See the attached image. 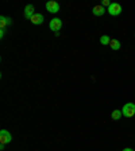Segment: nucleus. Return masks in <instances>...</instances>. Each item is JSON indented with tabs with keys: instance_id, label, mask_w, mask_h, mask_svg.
<instances>
[{
	"instance_id": "obj_14",
	"label": "nucleus",
	"mask_w": 135,
	"mask_h": 151,
	"mask_svg": "<svg viewBox=\"0 0 135 151\" xmlns=\"http://www.w3.org/2000/svg\"><path fill=\"white\" fill-rule=\"evenodd\" d=\"M4 34H6V28H1V30H0V38H3Z\"/></svg>"
},
{
	"instance_id": "obj_15",
	"label": "nucleus",
	"mask_w": 135,
	"mask_h": 151,
	"mask_svg": "<svg viewBox=\"0 0 135 151\" xmlns=\"http://www.w3.org/2000/svg\"><path fill=\"white\" fill-rule=\"evenodd\" d=\"M4 147H6V145H3V143H0V150H4Z\"/></svg>"
},
{
	"instance_id": "obj_8",
	"label": "nucleus",
	"mask_w": 135,
	"mask_h": 151,
	"mask_svg": "<svg viewBox=\"0 0 135 151\" xmlns=\"http://www.w3.org/2000/svg\"><path fill=\"white\" fill-rule=\"evenodd\" d=\"M92 12H93L95 16H103L104 14H105V8H104L103 6H95L93 9H92Z\"/></svg>"
},
{
	"instance_id": "obj_3",
	"label": "nucleus",
	"mask_w": 135,
	"mask_h": 151,
	"mask_svg": "<svg viewBox=\"0 0 135 151\" xmlns=\"http://www.w3.org/2000/svg\"><path fill=\"white\" fill-rule=\"evenodd\" d=\"M49 27H50L51 31H54L57 34V32L61 30V27H62V20L58 18H54L50 20V23H49Z\"/></svg>"
},
{
	"instance_id": "obj_12",
	"label": "nucleus",
	"mask_w": 135,
	"mask_h": 151,
	"mask_svg": "<svg viewBox=\"0 0 135 151\" xmlns=\"http://www.w3.org/2000/svg\"><path fill=\"white\" fill-rule=\"evenodd\" d=\"M6 26H8V18H6V16H0V27L6 28Z\"/></svg>"
},
{
	"instance_id": "obj_2",
	"label": "nucleus",
	"mask_w": 135,
	"mask_h": 151,
	"mask_svg": "<svg viewBox=\"0 0 135 151\" xmlns=\"http://www.w3.org/2000/svg\"><path fill=\"white\" fill-rule=\"evenodd\" d=\"M107 11L111 16H118L122 14V6L119 3H111V6L107 8Z\"/></svg>"
},
{
	"instance_id": "obj_1",
	"label": "nucleus",
	"mask_w": 135,
	"mask_h": 151,
	"mask_svg": "<svg viewBox=\"0 0 135 151\" xmlns=\"http://www.w3.org/2000/svg\"><path fill=\"white\" fill-rule=\"evenodd\" d=\"M122 113H123V116H126V117H132L135 115V104L134 103L124 104L122 108Z\"/></svg>"
},
{
	"instance_id": "obj_10",
	"label": "nucleus",
	"mask_w": 135,
	"mask_h": 151,
	"mask_svg": "<svg viewBox=\"0 0 135 151\" xmlns=\"http://www.w3.org/2000/svg\"><path fill=\"white\" fill-rule=\"evenodd\" d=\"M100 43L103 45V46H110L111 38L108 37V35H101V37H100Z\"/></svg>"
},
{
	"instance_id": "obj_9",
	"label": "nucleus",
	"mask_w": 135,
	"mask_h": 151,
	"mask_svg": "<svg viewBox=\"0 0 135 151\" xmlns=\"http://www.w3.org/2000/svg\"><path fill=\"white\" fill-rule=\"evenodd\" d=\"M120 42L118 41V39H111V43H110V47L112 49V50H119L120 49Z\"/></svg>"
},
{
	"instance_id": "obj_11",
	"label": "nucleus",
	"mask_w": 135,
	"mask_h": 151,
	"mask_svg": "<svg viewBox=\"0 0 135 151\" xmlns=\"http://www.w3.org/2000/svg\"><path fill=\"white\" fill-rule=\"evenodd\" d=\"M123 116V113H122V111H113L112 113H111V119L112 120H120V117Z\"/></svg>"
},
{
	"instance_id": "obj_6",
	"label": "nucleus",
	"mask_w": 135,
	"mask_h": 151,
	"mask_svg": "<svg viewBox=\"0 0 135 151\" xmlns=\"http://www.w3.org/2000/svg\"><path fill=\"white\" fill-rule=\"evenodd\" d=\"M34 6H32V4H27V6L25 7V18L26 19H28V20H30V19L32 18V16H34Z\"/></svg>"
},
{
	"instance_id": "obj_5",
	"label": "nucleus",
	"mask_w": 135,
	"mask_h": 151,
	"mask_svg": "<svg viewBox=\"0 0 135 151\" xmlns=\"http://www.w3.org/2000/svg\"><path fill=\"white\" fill-rule=\"evenodd\" d=\"M46 9L50 14H57L60 11V4H58V1H56V0H49L46 3Z\"/></svg>"
},
{
	"instance_id": "obj_16",
	"label": "nucleus",
	"mask_w": 135,
	"mask_h": 151,
	"mask_svg": "<svg viewBox=\"0 0 135 151\" xmlns=\"http://www.w3.org/2000/svg\"><path fill=\"white\" fill-rule=\"evenodd\" d=\"M123 151H134V150H132V148H130V147H127V148H124Z\"/></svg>"
},
{
	"instance_id": "obj_4",
	"label": "nucleus",
	"mask_w": 135,
	"mask_h": 151,
	"mask_svg": "<svg viewBox=\"0 0 135 151\" xmlns=\"http://www.w3.org/2000/svg\"><path fill=\"white\" fill-rule=\"evenodd\" d=\"M12 142V136L7 129H0V143L3 145H8Z\"/></svg>"
},
{
	"instance_id": "obj_7",
	"label": "nucleus",
	"mask_w": 135,
	"mask_h": 151,
	"mask_svg": "<svg viewBox=\"0 0 135 151\" xmlns=\"http://www.w3.org/2000/svg\"><path fill=\"white\" fill-rule=\"evenodd\" d=\"M43 15L42 14H34V16H32L31 19H30V22L32 23V24H35V26H39V24H42L43 23Z\"/></svg>"
},
{
	"instance_id": "obj_13",
	"label": "nucleus",
	"mask_w": 135,
	"mask_h": 151,
	"mask_svg": "<svg viewBox=\"0 0 135 151\" xmlns=\"http://www.w3.org/2000/svg\"><path fill=\"white\" fill-rule=\"evenodd\" d=\"M101 6H103L104 8H105V7L108 8V7L111 6V1H110V0H103V1H101Z\"/></svg>"
},
{
	"instance_id": "obj_17",
	"label": "nucleus",
	"mask_w": 135,
	"mask_h": 151,
	"mask_svg": "<svg viewBox=\"0 0 135 151\" xmlns=\"http://www.w3.org/2000/svg\"><path fill=\"white\" fill-rule=\"evenodd\" d=\"M134 37H135V34H134Z\"/></svg>"
}]
</instances>
